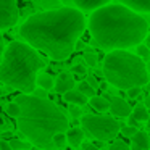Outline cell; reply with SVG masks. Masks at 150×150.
Masks as SVG:
<instances>
[{"mask_svg":"<svg viewBox=\"0 0 150 150\" xmlns=\"http://www.w3.org/2000/svg\"><path fill=\"white\" fill-rule=\"evenodd\" d=\"M84 29V13L73 7H62L31 15L20 26V36L33 49L55 62H63L73 53Z\"/></svg>","mask_w":150,"mask_h":150,"instance_id":"cell-1","label":"cell"},{"mask_svg":"<svg viewBox=\"0 0 150 150\" xmlns=\"http://www.w3.org/2000/svg\"><path fill=\"white\" fill-rule=\"evenodd\" d=\"M89 33L100 49L126 50L142 44L149 34V23L124 5L108 4L91 15Z\"/></svg>","mask_w":150,"mask_h":150,"instance_id":"cell-2","label":"cell"},{"mask_svg":"<svg viewBox=\"0 0 150 150\" xmlns=\"http://www.w3.org/2000/svg\"><path fill=\"white\" fill-rule=\"evenodd\" d=\"M15 102L20 105V132L34 145L53 150L52 137L57 132H66L69 129V120L65 111L49 98H37L33 94H21Z\"/></svg>","mask_w":150,"mask_h":150,"instance_id":"cell-3","label":"cell"},{"mask_svg":"<svg viewBox=\"0 0 150 150\" xmlns=\"http://www.w3.org/2000/svg\"><path fill=\"white\" fill-rule=\"evenodd\" d=\"M45 62L26 42L13 40L4 50L0 63V81L23 94H33L36 89V78Z\"/></svg>","mask_w":150,"mask_h":150,"instance_id":"cell-4","label":"cell"},{"mask_svg":"<svg viewBox=\"0 0 150 150\" xmlns=\"http://www.w3.org/2000/svg\"><path fill=\"white\" fill-rule=\"evenodd\" d=\"M103 76L108 84L127 91L131 87H144L149 81L145 62L127 50H111L103 60Z\"/></svg>","mask_w":150,"mask_h":150,"instance_id":"cell-5","label":"cell"},{"mask_svg":"<svg viewBox=\"0 0 150 150\" xmlns=\"http://www.w3.org/2000/svg\"><path fill=\"white\" fill-rule=\"evenodd\" d=\"M82 129L97 140H111L121 131V124L107 115H84L81 118Z\"/></svg>","mask_w":150,"mask_h":150,"instance_id":"cell-6","label":"cell"},{"mask_svg":"<svg viewBox=\"0 0 150 150\" xmlns=\"http://www.w3.org/2000/svg\"><path fill=\"white\" fill-rule=\"evenodd\" d=\"M18 5L16 0H0V31L8 29L18 23Z\"/></svg>","mask_w":150,"mask_h":150,"instance_id":"cell-7","label":"cell"},{"mask_svg":"<svg viewBox=\"0 0 150 150\" xmlns=\"http://www.w3.org/2000/svg\"><path fill=\"white\" fill-rule=\"evenodd\" d=\"M108 102H110V108H108V110H110L115 116H118V118H127V116H131L132 108H131V105L127 103L124 98H121V97H111Z\"/></svg>","mask_w":150,"mask_h":150,"instance_id":"cell-8","label":"cell"},{"mask_svg":"<svg viewBox=\"0 0 150 150\" xmlns=\"http://www.w3.org/2000/svg\"><path fill=\"white\" fill-rule=\"evenodd\" d=\"M74 86H76L74 78H73L69 73H60L58 78H57V81H55L53 89H55L57 94H66L68 91L74 89Z\"/></svg>","mask_w":150,"mask_h":150,"instance_id":"cell-9","label":"cell"},{"mask_svg":"<svg viewBox=\"0 0 150 150\" xmlns=\"http://www.w3.org/2000/svg\"><path fill=\"white\" fill-rule=\"evenodd\" d=\"M131 139V150H150V136L145 131H137Z\"/></svg>","mask_w":150,"mask_h":150,"instance_id":"cell-10","label":"cell"},{"mask_svg":"<svg viewBox=\"0 0 150 150\" xmlns=\"http://www.w3.org/2000/svg\"><path fill=\"white\" fill-rule=\"evenodd\" d=\"M73 4L76 5V8L81 11H94L100 7L110 4V0H73Z\"/></svg>","mask_w":150,"mask_h":150,"instance_id":"cell-11","label":"cell"},{"mask_svg":"<svg viewBox=\"0 0 150 150\" xmlns=\"http://www.w3.org/2000/svg\"><path fill=\"white\" fill-rule=\"evenodd\" d=\"M120 4L136 13H150V0H120Z\"/></svg>","mask_w":150,"mask_h":150,"instance_id":"cell-12","label":"cell"},{"mask_svg":"<svg viewBox=\"0 0 150 150\" xmlns=\"http://www.w3.org/2000/svg\"><path fill=\"white\" fill-rule=\"evenodd\" d=\"M63 98H65L68 103L78 105V107L86 105V103H87V100H89V98L86 97V95H82L81 92L78 91V89H71V91H68L66 94H63Z\"/></svg>","mask_w":150,"mask_h":150,"instance_id":"cell-13","label":"cell"},{"mask_svg":"<svg viewBox=\"0 0 150 150\" xmlns=\"http://www.w3.org/2000/svg\"><path fill=\"white\" fill-rule=\"evenodd\" d=\"M84 140V132L79 127H71L66 131V144H69L71 147H79Z\"/></svg>","mask_w":150,"mask_h":150,"instance_id":"cell-14","label":"cell"},{"mask_svg":"<svg viewBox=\"0 0 150 150\" xmlns=\"http://www.w3.org/2000/svg\"><path fill=\"white\" fill-rule=\"evenodd\" d=\"M36 86H39L40 89H44V91H50V89H53V86H55V79H53L50 74L42 73V74H37Z\"/></svg>","mask_w":150,"mask_h":150,"instance_id":"cell-15","label":"cell"},{"mask_svg":"<svg viewBox=\"0 0 150 150\" xmlns=\"http://www.w3.org/2000/svg\"><path fill=\"white\" fill-rule=\"evenodd\" d=\"M89 103H91V107L97 111H105V110L110 108V102L105 97H97V95H94V97L89 98Z\"/></svg>","mask_w":150,"mask_h":150,"instance_id":"cell-16","label":"cell"},{"mask_svg":"<svg viewBox=\"0 0 150 150\" xmlns=\"http://www.w3.org/2000/svg\"><path fill=\"white\" fill-rule=\"evenodd\" d=\"M131 116L136 121H139V123H147V120H149V111H147V108L144 107V105H137V107L131 111Z\"/></svg>","mask_w":150,"mask_h":150,"instance_id":"cell-17","label":"cell"},{"mask_svg":"<svg viewBox=\"0 0 150 150\" xmlns=\"http://www.w3.org/2000/svg\"><path fill=\"white\" fill-rule=\"evenodd\" d=\"M78 91L81 92L82 95H86L87 98H91V97H94V95H95V89L92 87L87 81H81V82H79V84H78Z\"/></svg>","mask_w":150,"mask_h":150,"instance_id":"cell-18","label":"cell"},{"mask_svg":"<svg viewBox=\"0 0 150 150\" xmlns=\"http://www.w3.org/2000/svg\"><path fill=\"white\" fill-rule=\"evenodd\" d=\"M52 144L55 149H63L66 145V132H57L52 137Z\"/></svg>","mask_w":150,"mask_h":150,"instance_id":"cell-19","label":"cell"},{"mask_svg":"<svg viewBox=\"0 0 150 150\" xmlns=\"http://www.w3.org/2000/svg\"><path fill=\"white\" fill-rule=\"evenodd\" d=\"M136 55L139 57V58H142V60H147L150 57V49L149 47H145L144 44H139V45H136Z\"/></svg>","mask_w":150,"mask_h":150,"instance_id":"cell-20","label":"cell"},{"mask_svg":"<svg viewBox=\"0 0 150 150\" xmlns=\"http://www.w3.org/2000/svg\"><path fill=\"white\" fill-rule=\"evenodd\" d=\"M7 115L11 118H18V115H20V105L16 102H10L7 105Z\"/></svg>","mask_w":150,"mask_h":150,"instance_id":"cell-21","label":"cell"},{"mask_svg":"<svg viewBox=\"0 0 150 150\" xmlns=\"http://www.w3.org/2000/svg\"><path fill=\"white\" fill-rule=\"evenodd\" d=\"M84 62L87 63L89 66H95V65H97V55H95L92 50H86V53H84Z\"/></svg>","mask_w":150,"mask_h":150,"instance_id":"cell-22","label":"cell"},{"mask_svg":"<svg viewBox=\"0 0 150 150\" xmlns=\"http://www.w3.org/2000/svg\"><path fill=\"white\" fill-rule=\"evenodd\" d=\"M8 144H10L11 150H24V149H28L26 144H24L23 140H18V139H11V140H8Z\"/></svg>","mask_w":150,"mask_h":150,"instance_id":"cell-23","label":"cell"},{"mask_svg":"<svg viewBox=\"0 0 150 150\" xmlns=\"http://www.w3.org/2000/svg\"><path fill=\"white\" fill-rule=\"evenodd\" d=\"M108 150H131V149H129L127 144L123 142V140H115V142L110 145V149H108Z\"/></svg>","mask_w":150,"mask_h":150,"instance_id":"cell-24","label":"cell"},{"mask_svg":"<svg viewBox=\"0 0 150 150\" xmlns=\"http://www.w3.org/2000/svg\"><path fill=\"white\" fill-rule=\"evenodd\" d=\"M121 132H123V136H126V137H132L134 134L137 132V127H132V126H124V127H121Z\"/></svg>","mask_w":150,"mask_h":150,"instance_id":"cell-25","label":"cell"},{"mask_svg":"<svg viewBox=\"0 0 150 150\" xmlns=\"http://www.w3.org/2000/svg\"><path fill=\"white\" fill-rule=\"evenodd\" d=\"M126 92H127V97L129 98H137L140 95V87H131Z\"/></svg>","mask_w":150,"mask_h":150,"instance_id":"cell-26","label":"cell"},{"mask_svg":"<svg viewBox=\"0 0 150 150\" xmlns=\"http://www.w3.org/2000/svg\"><path fill=\"white\" fill-rule=\"evenodd\" d=\"M69 115H71L73 118H79L82 115V110L78 107V105H73V107H69Z\"/></svg>","mask_w":150,"mask_h":150,"instance_id":"cell-27","label":"cell"},{"mask_svg":"<svg viewBox=\"0 0 150 150\" xmlns=\"http://www.w3.org/2000/svg\"><path fill=\"white\" fill-rule=\"evenodd\" d=\"M33 95H34V97H37V98H47V91H44V89L37 87V89H34Z\"/></svg>","mask_w":150,"mask_h":150,"instance_id":"cell-28","label":"cell"},{"mask_svg":"<svg viewBox=\"0 0 150 150\" xmlns=\"http://www.w3.org/2000/svg\"><path fill=\"white\" fill-rule=\"evenodd\" d=\"M71 71L74 73V74H86V66L84 65H74L71 68Z\"/></svg>","mask_w":150,"mask_h":150,"instance_id":"cell-29","label":"cell"},{"mask_svg":"<svg viewBox=\"0 0 150 150\" xmlns=\"http://www.w3.org/2000/svg\"><path fill=\"white\" fill-rule=\"evenodd\" d=\"M0 150H11L10 144H8V140H5V139H0Z\"/></svg>","mask_w":150,"mask_h":150,"instance_id":"cell-30","label":"cell"},{"mask_svg":"<svg viewBox=\"0 0 150 150\" xmlns=\"http://www.w3.org/2000/svg\"><path fill=\"white\" fill-rule=\"evenodd\" d=\"M82 150H98V149L92 144H82Z\"/></svg>","mask_w":150,"mask_h":150,"instance_id":"cell-31","label":"cell"},{"mask_svg":"<svg viewBox=\"0 0 150 150\" xmlns=\"http://www.w3.org/2000/svg\"><path fill=\"white\" fill-rule=\"evenodd\" d=\"M57 2H58V0H57ZM53 4H55V0H45V2L42 0V7L44 8H50V5H53Z\"/></svg>","mask_w":150,"mask_h":150,"instance_id":"cell-32","label":"cell"},{"mask_svg":"<svg viewBox=\"0 0 150 150\" xmlns=\"http://www.w3.org/2000/svg\"><path fill=\"white\" fill-rule=\"evenodd\" d=\"M4 50H5V44H4V37L0 34V57L4 55Z\"/></svg>","mask_w":150,"mask_h":150,"instance_id":"cell-33","label":"cell"},{"mask_svg":"<svg viewBox=\"0 0 150 150\" xmlns=\"http://www.w3.org/2000/svg\"><path fill=\"white\" fill-rule=\"evenodd\" d=\"M127 118H129V126H132V127H137V126H139V121H136L132 116H127Z\"/></svg>","mask_w":150,"mask_h":150,"instance_id":"cell-34","label":"cell"},{"mask_svg":"<svg viewBox=\"0 0 150 150\" xmlns=\"http://www.w3.org/2000/svg\"><path fill=\"white\" fill-rule=\"evenodd\" d=\"M87 82H89V84H91V86H92V87H94V89L97 87V81H95L94 78H89V79H87Z\"/></svg>","mask_w":150,"mask_h":150,"instance_id":"cell-35","label":"cell"},{"mask_svg":"<svg viewBox=\"0 0 150 150\" xmlns=\"http://www.w3.org/2000/svg\"><path fill=\"white\" fill-rule=\"evenodd\" d=\"M145 108H150V92H149V95L145 97V105H144Z\"/></svg>","mask_w":150,"mask_h":150,"instance_id":"cell-36","label":"cell"},{"mask_svg":"<svg viewBox=\"0 0 150 150\" xmlns=\"http://www.w3.org/2000/svg\"><path fill=\"white\" fill-rule=\"evenodd\" d=\"M144 40H145V44H144V45L149 47V49H150V36H149V34L145 36V39H144Z\"/></svg>","mask_w":150,"mask_h":150,"instance_id":"cell-37","label":"cell"},{"mask_svg":"<svg viewBox=\"0 0 150 150\" xmlns=\"http://www.w3.org/2000/svg\"><path fill=\"white\" fill-rule=\"evenodd\" d=\"M145 86H147V91L150 92V73H149V81H147V84H145Z\"/></svg>","mask_w":150,"mask_h":150,"instance_id":"cell-38","label":"cell"},{"mask_svg":"<svg viewBox=\"0 0 150 150\" xmlns=\"http://www.w3.org/2000/svg\"><path fill=\"white\" fill-rule=\"evenodd\" d=\"M62 2H63V4H65V5H66V7H69V4H71L73 0H62Z\"/></svg>","mask_w":150,"mask_h":150,"instance_id":"cell-39","label":"cell"},{"mask_svg":"<svg viewBox=\"0 0 150 150\" xmlns=\"http://www.w3.org/2000/svg\"><path fill=\"white\" fill-rule=\"evenodd\" d=\"M2 136H4V139H5V137H10V136H11V132H10V131H7V132H4Z\"/></svg>","mask_w":150,"mask_h":150,"instance_id":"cell-40","label":"cell"},{"mask_svg":"<svg viewBox=\"0 0 150 150\" xmlns=\"http://www.w3.org/2000/svg\"><path fill=\"white\" fill-rule=\"evenodd\" d=\"M147 126L150 127V116H149V120H147Z\"/></svg>","mask_w":150,"mask_h":150,"instance_id":"cell-41","label":"cell"},{"mask_svg":"<svg viewBox=\"0 0 150 150\" xmlns=\"http://www.w3.org/2000/svg\"><path fill=\"white\" fill-rule=\"evenodd\" d=\"M2 94H4V91H2V89H0V95H2Z\"/></svg>","mask_w":150,"mask_h":150,"instance_id":"cell-42","label":"cell"},{"mask_svg":"<svg viewBox=\"0 0 150 150\" xmlns=\"http://www.w3.org/2000/svg\"><path fill=\"white\" fill-rule=\"evenodd\" d=\"M24 150H28V149H24Z\"/></svg>","mask_w":150,"mask_h":150,"instance_id":"cell-43","label":"cell"}]
</instances>
